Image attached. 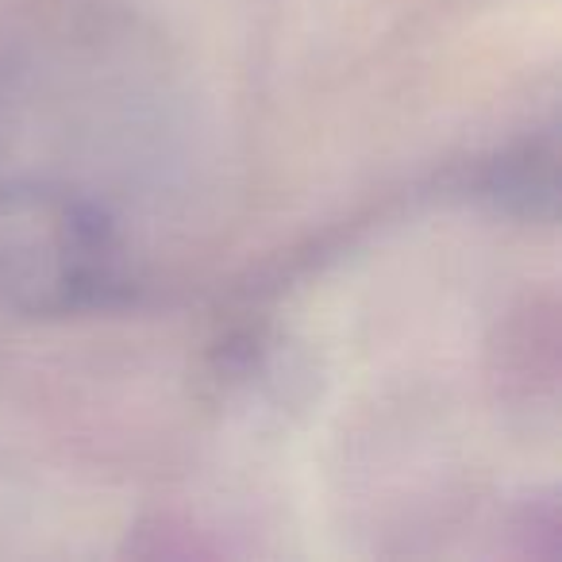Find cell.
Instances as JSON below:
<instances>
[{
    "mask_svg": "<svg viewBox=\"0 0 562 562\" xmlns=\"http://www.w3.org/2000/svg\"><path fill=\"white\" fill-rule=\"evenodd\" d=\"M124 290V243L93 201L47 186L0 189V297L12 308L78 316Z\"/></svg>",
    "mask_w": 562,
    "mask_h": 562,
    "instance_id": "6da1fadb",
    "label": "cell"
}]
</instances>
